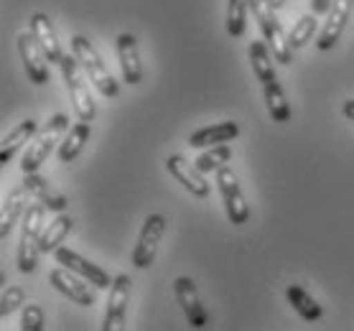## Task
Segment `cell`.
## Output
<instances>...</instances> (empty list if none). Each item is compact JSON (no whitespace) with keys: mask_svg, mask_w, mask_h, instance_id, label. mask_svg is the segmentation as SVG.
I'll return each mask as SVG.
<instances>
[{"mask_svg":"<svg viewBox=\"0 0 354 331\" xmlns=\"http://www.w3.org/2000/svg\"><path fill=\"white\" fill-rule=\"evenodd\" d=\"M89 133H92V130H89V122H84V120L74 122L72 128H69V133L64 135V140L59 143V161L62 163L74 161V158L82 153V148L87 146Z\"/></svg>","mask_w":354,"mask_h":331,"instance_id":"21","label":"cell"},{"mask_svg":"<svg viewBox=\"0 0 354 331\" xmlns=\"http://www.w3.org/2000/svg\"><path fill=\"white\" fill-rule=\"evenodd\" d=\"M166 171L176 178L178 184L184 186L186 191H192L194 196H199V199H207V196H209L212 186L207 184L204 173L196 169V163L186 161L184 155H169V158H166Z\"/></svg>","mask_w":354,"mask_h":331,"instance_id":"13","label":"cell"},{"mask_svg":"<svg viewBox=\"0 0 354 331\" xmlns=\"http://www.w3.org/2000/svg\"><path fill=\"white\" fill-rule=\"evenodd\" d=\"M69 133V117L64 113L51 115L44 128L33 135V140L28 143L24 153V161H21V171L24 173H36V171L46 163V158L51 155V151L57 148V143L62 140V135Z\"/></svg>","mask_w":354,"mask_h":331,"instance_id":"1","label":"cell"},{"mask_svg":"<svg viewBox=\"0 0 354 331\" xmlns=\"http://www.w3.org/2000/svg\"><path fill=\"white\" fill-rule=\"evenodd\" d=\"M270 6L278 10V8H283V6H286V0H270Z\"/></svg>","mask_w":354,"mask_h":331,"instance_id":"33","label":"cell"},{"mask_svg":"<svg viewBox=\"0 0 354 331\" xmlns=\"http://www.w3.org/2000/svg\"><path fill=\"white\" fill-rule=\"evenodd\" d=\"M163 232H166V217L163 214H151L145 219L143 227H140V234H138L136 250H133V265L140 267V270L153 265Z\"/></svg>","mask_w":354,"mask_h":331,"instance_id":"7","label":"cell"},{"mask_svg":"<svg viewBox=\"0 0 354 331\" xmlns=\"http://www.w3.org/2000/svg\"><path fill=\"white\" fill-rule=\"evenodd\" d=\"M250 10H252V18L258 21L268 46L273 49L275 62L290 64L293 62V46H290L288 36L283 33V26L278 21V16H275V8L270 6V0H250Z\"/></svg>","mask_w":354,"mask_h":331,"instance_id":"4","label":"cell"},{"mask_svg":"<svg viewBox=\"0 0 354 331\" xmlns=\"http://www.w3.org/2000/svg\"><path fill=\"white\" fill-rule=\"evenodd\" d=\"M28 189L24 184L16 186L6 199H3V209H0V240H8L10 229L16 227L18 217H24L26 209L31 207L28 204Z\"/></svg>","mask_w":354,"mask_h":331,"instance_id":"18","label":"cell"},{"mask_svg":"<svg viewBox=\"0 0 354 331\" xmlns=\"http://www.w3.org/2000/svg\"><path fill=\"white\" fill-rule=\"evenodd\" d=\"M230 158H232V148L227 146V143H222V146L207 148L194 163H196V169H199L201 173H217L222 166L230 163Z\"/></svg>","mask_w":354,"mask_h":331,"instance_id":"26","label":"cell"},{"mask_svg":"<svg viewBox=\"0 0 354 331\" xmlns=\"http://www.w3.org/2000/svg\"><path fill=\"white\" fill-rule=\"evenodd\" d=\"M342 110H344V117H346V120H352V122H354V100H346Z\"/></svg>","mask_w":354,"mask_h":331,"instance_id":"32","label":"cell"},{"mask_svg":"<svg viewBox=\"0 0 354 331\" xmlns=\"http://www.w3.org/2000/svg\"><path fill=\"white\" fill-rule=\"evenodd\" d=\"M21 331H44V311L36 303H26L21 314Z\"/></svg>","mask_w":354,"mask_h":331,"instance_id":"30","label":"cell"},{"mask_svg":"<svg viewBox=\"0 0 354 331\" xmlns=\"http://www.w3.org/2000/svg\"><path fill=\"white\" fill-rule=\"evenodd\" d=\"M240 135V125L232 120L217 122V125H209V128H201L196 133L189 135V146L192 148H212V146H222V143H230Z\"/></svg>","mask_w":354,"mask_h":331,"instance_id":"19","label":"cell"},{"mask_svg":"<svg viewBox=\"0 0 354 331\" xmlns=\"http://www.w3.org/2000/svg\"><path fill=\"white\" fill-rule=\"evenodd\" d=\"M118 59H120L122 82L128 84H140L143 79V66H140V54H138V39L133 33H120L115 41Z\"/></svg>","mask_w":354,"mask_h":331,"instance_id":"15","label":"cell"},{"mask_svg":"<svg viewBox=\"0 0 354 331\" xmlns=\"http://www.w3.org/2000/svg\"><path fill=\"white\" fill-rule=\"evenodd\" d=\"M286 299H288L293 311H296L304 321H316V319H322L324 308L319 306V301H316L308 291H304L301 285H288V288H286Z\"/></svg>","mask_w":354,"mask_h":331,"instance_id":"24","label":"cell"},{"mask_svg":"<svg viewBox=\"0 0 354 331\" xmlns=\"http://www.w3.org/2000/svg\"><path fill=\"white\" fill-rule=\"evenodd\" d=\"M214 176H217L219 194H222V202H225L227 219H230L232 225H245L250 219V207H248V202H245V196H242L237 173L232 171V166H222Z\"/></svg>","mask_w":354,"mask_h":331,"instance_id":"6","label":"cell"},{"mask_svg":"<svg viewBox=\"0 0 354 331\" xmlns=\"http://www.w3.org/2000/svg\"><path fill=\"white\" fill-rule=\"evenodd\" d=\"M72 229H74V219L69 217V214H59V217L44 229V234H41V252H57L59 247H62V243L69 237Z\"/></svg>","mask_w":354,"mask_h":331,"instance_id":"25","label":"cell"},{"mask_svg":"<svg viewBox=\"0 0 354 331\" xmlns=\"http://www.w3.org/2000/svg\"><path fill=\"white\" fill-rule=\"evenodd\" d=\"M331 6H334V0H311V13H316V16L329 13Z\"/></svg>","mask_w":354,"mask_h":331,"instance_id":"31","label":"cell"},{"mask_svg":"<svg viewBox=\"0 0 354 331\" xmlns=\"http://www.w3.org/2000/svg\"><path fill=\"white\" fill-rule=\"evenodd\" d=\"M174 293H176L178 306H181V311H184L186 321L192 323V329H196V331L207 329V326H209V311H207L204 303H201L199 291H196V283H194L192 278L181 275V278L174 281Z\"/></svg>","mask_w":354,"mask_h":331,"instance_id":"8","label":"cell"},{"mask_svg":"<svg viewBox=\"0 0 354 331\" xmlns=\"http://www.w3.org/2000/svg\"><path fill=\"white\" fill-rule=\"evenodd\" d=\"M36 133H39V122L31 120V117L24 120L21 125H16L8 135L3 138V146H0V163H10V158H13L26 143H31Z\"/></svg>","mask_w":354,"mask_h":331,"instance_id":"20","label":"cell"},{"mask_svg":"<svg viewBox=\"0 0 354 331\" xmlns=\"http://www.w3.org/2000/svg\"><path fill=\"white\" fill-rule=\"evenodd\" d=\"M46 225V207L44 204H31L24 214V229H21V240H18V270L24 275H31L39 265L41 255V234Z\"/></svg>","mask_w":354,"mask_h":331,"instance_id":"2","label":"cell"},{"mask_svg":"<svg viewBox=\"0 0 354 331\" xmlns=\"http://www.w3.org/2000/svg\"><path fill=\"white\" fill-rule=\"evenodd\" d=\"M59 69H62V77H64L66 89H69V100H72V105H74V113L80 115V120L92 122L95 120V115H97V107H95L92 95H89V84L84 82V77H82V72H84L82 64L77 62L74 54L72 57L64 54Z\"/></svg>","mask_w":354,"mask_h":331,"instance_id":"5","label":"cell"},{"mask_svg":"<svg viewBox=\"0 0 354 331\" xmlns=\"http://www.w3.org/2000/svg\"><path fill=\"white\" fill-rule=\"evenodd\" d=\"M248 57H250V64H252V72H255L258 82L266 84V82H270V79H278L268 41H252L248 49Z\"/></svg>","mask_w":354,"mask_h":331,"instance_id":"23","label":"cell"},{"mask_svg":"<svg viewBox=\"0 0 354 331\" xmlns=\"http://www.w3.org/2000/svg\"><path fill=\"white\" fill-rule=\"evenodd\" d=\"M130 275L120 273L115 275L113 288H110V299H107V311L105 321H102V331H125V314H128L130 303Z\"/></svg>","mask_w":354,"mask_h":331,"instance_id":"9","label":"cell"},{"mask_svg":"<svg viewBox=\"0 0 354 331\" xmlns=\"http://www.w3.org/2000/svg\"><path fill=\"white\" fill-rule=\"evenodd\" d=\"M54 258H57L59 265H64L66 270H72V273H77L80 278H84L87 283H92L95 288H113V281L115 278H110V273L107 270H102L100 265H95V263H89L87 258H82L80 252L69 250V247H59L57 252H54Z\"/></svg>","mask_w":354,"mask_h":331,"instance_id":"10","label":"cell"},{"mask_svg":"<svg viewBox=\"0 0 354 331\" xmlns=\"http://www.w3.org/2000/svg\"><path fill=\"white\" fill-rule=\"evenodd\" d=\"M18 54H21V59H24L28 79H31L36 87L46 84L48 82V59L31 31H24L21 36H18Z\"/></svg>","mask_w":354,"mask_h":331,"instance_id":"12","label":"cell"},{"mask_svg":"<svg viewBox=\"0 0 354 331\" xmlns=\"http://www.w3.org/2000/svg\"><path fill=\"white\" fill-rule=\"evenodd\" d=\"M352 6H354V0H334V6H331V10H329V18H326V23H324L322 33H319V39H316V46L322 51H329L337 46V41L342 39V33H344L346 21H349Z\"/></svg>","mask_w":354,"mask_h":331,"instance_id":"14","label":"cell"},{"mask_svg":"<svg viewBox=\"0 0 354 331\" xmlns=\"http://www.w3.org/2000/svg\"><path fill=\"white\" fill-rule=\"evenodd\" d=\"M28 31L36 36V41L41 44V49L46 54V59L51 64H62V44L57 39V31H54V26H51V18L46 13H33L31 21H28Z\"/></svg>","mask_w":354,"mask_h":331,"instance_id":"17","label":"cell"},{"mask_svg":"<svg viewBox=\"0 0 354 331\" xmlns=\"http://www.w3.org/2000/svg\"><path fill=\"white\" fill-rule=\"evenodd\" d=\"M263 97H266L268 115L273 122H288L290 120V105L286 100V92H283L281 82L270 79L263 84Z\"/></svg>","mask_w":354,"mask_h":331,"instance_id":"22","label":"cell"},{"mask_svg":"<svg viewBox=\"0 0 354 331\" xmlns=\"http://www.w3.org/2000/svg\"><path fill=\"white\" fill-rule=\"evenodd\" d=\"M316 31H319L316 13H306V16L298 18L296 23H293V28H290V33H288V41H290V46H293V51L304 49L308 41L316 36Z\"/></svg>","mask_w":354,"mask_h":331,"instance_id":"28","label":"cell"},{"mask_svg":"<svg viewBox=\"0 0 354 331\" xmlns=\"http://www.w3.org/2000/svg\"><path fill=\"white\" fill-rule=\"evenodd\" d=\"M72 54L82 64V69H84V74L89 77V82H92V84H95V87L100 89L107 100L118 97L120 87H118L115 77L110 74V69H107L105 62H102V57H100V51L95 49V44H92L87 36H74L72 39Z\"/></svg>","mask_w":354,"mask_h":331,"instance_id":"3","label":"cell"},{"mask_svg":"<svg viewBox=\"0 0 354 331\" xmlns=\"http://www.w3.org/2000/svg\"><path fill=\"white\" fill-rule=\"evenodd\" d=\"M18 306H26V293L21 285H8L3 288V296H0V316L6 319L16 311Z\"/></svg>","mask_w":354,"mask_h":331,"instance_id":"29","label":"cell"},{"mask_svg":"<svg viewBox=\"0 0 354 331\" xmlns=\"http://www.w3.org/2000/svg\"><path fill=\"white\" fill-rule=\"evenodd\" d=\"M48 283L57 288L62 296H66L69 301H74L77 306H95V291L89 288L92 283H87L84 278H80L77 273L66 270V267H57L48 273Z\"/></svg>","mask_w":354,"mask_h":331,"instance_id":"11","label":"cell"},{"mask_svg":"<svg viewBox=\"0 0 354 331\" xmlns=\"http://www.w3.org/2000/svg\"><path fill=\"white\" fill-rule=\"evenodd\" d=\"M250 0H227V33L232 39H240L248 26Z\"/></svg>","mask_w":354,"mask_h":331,"instance_id":"27","label":"cell"},{"mask_svg":"<svg viewBox=\"0 0 354 331\" xmlns=\"http://www.w3.org/2000/svg\"><path fill=\"white\" fill-rule=\"evenodd\" d=\"M24 186L28 189V194L36 199L39 204H44L46 209L57 211V214H62V211L66 209V196L59 191L57 186L51 184V181H46L44 176H39V173H24Z\"/></svg>","mask_w":354,"mask_h":331,"instance_id":"16","label":"cell"}]
</instances>
